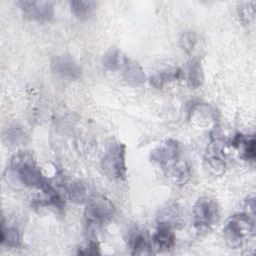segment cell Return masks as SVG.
Instances as JSON below:
<instances>
[{
	"label": "cell",
	"instance_id": "obj_1",
	"mask_svg": "<svg viewBox=\"0 0 256 256\" xmlns=\"http://www.w3.org/2000/svg\"><path fill=\"white\" fill-rule=\"evenodd\" d=\"M7 177L26 187L41 190L49 204L62 209L64 201L59 192L43 175L33 155L29 151H19L10 160L6 169Z\"/></svg>",
	"mask_w": 256,
	"mask_h": 256
},
{
	"label": "cell",
	"instance_id": "obj_2",
	"mask_svg": "<svg viewBox=\"0 0 256 256\" xmlns=\"http://www.w3.org/2000/svg\"><path fill=\"white\" fill-rule=\"evenodd\" d=\"M254 234V220L249 213L230 216L223 226V237L231 248H239Z\"/></svg>",
	"mask_w": 256,
	"mask_h": 256
},
{
	"label": "cell",
	"instance_id": "obj_3",
	"mask_svg": "<svg viewBox=\"0 0 256 256\" xmlns=\"http://www.w3.org/2000/svg\"><path fill=\"white\" fill-rule=\"evenodd\" d=\"M103 173L112 180H123L127 174L126 147L120 141H114L105 150L101 158Z\"/></svg>",
	"mask_w": 256,
	"mask_h": 256
},
{
	"label": "cell",
	"instance_id": "obj_4",
	"mask_svg": "<svg viewBox=\"0 0 256 256\" xmlns=\"http://www.w3.org/2000/svg\"><path fill=\"white\" fill-rule=\"evenodd\" d=\"M150 160L159 165L166 174L183 160L181 144L175 139H166L151 151Z\"/></svg>",
	"mask_w": 256,
	"mask_h": 256
},
{
	"label": "cell",
	"instance_id": "obj_5",
	"mask_svg": "<svg viewBox=\"0 0 256 256\" xmlns=\"http://www.w3.org/2000/svg\"><path fill=\"white\" fill-rule=\"evenodd\" d=\"M115 211L114 204L107 197L96 196L87 201L84 209V218L90 227L102 225L112 219Z\"/></svg>",
	"mask_w": 256,
	"mask_h": 256
},
{
	"label": "cell",
	"instance_id": "obj_6",
	"mask_svg": "<svg viewBox=\"0 0 256 256\" xmlns=\"http://www.w3.org/2000/svg\"><path fill=\"white\" fill-rule=\"evenodd\" d=\"M192 218L195 228L199 230L212 227L219 219V208L216 201L206 196L198 198L193 206Z\"/></svg>",
	"mask_w": 256,
	"mask_h": 256
},
{
	"label": "cell",
	"instance_id": "obj_7",
	"mask_svg": "<svg viewBox=\"0 0 256 256\" xmlns=\"http://www.w3.org/2000/svg\"><path fill=\"white\" fill-rule=\"evenodd\" d=\"M224 147L225 142L221 137L217 136V133L215 136H211L210 142L205 150L204 158L207 166L214 175H222L225 172L227 163Z\"/></svg>",
	"mask_w": 256,
	"mask_h": 256
},
{
	"label": "cell",
	"instance_id": "obj_8",
	"mask_svg": "<svg viewBox=\"0 0 256 256\" xmlns=\"http://www.w3.org/2000/svg\"><path fill=\"white\" fill-rule=\"evenodd\" d=\"M17 5L23 16L32 21L47 22L54 16V4L51 1L22 0L18 1Z\"/></svg>",
	"mask_w": 256,
	"mask_h": 256
},
{
	"label": "cell",
	"instance_id": "obj_9",
	"mask_svg": "<svg viewBox=\"0 0 256 256\" xmlns=\"http://www.w3.org/2000/svg\"><path fill=\"white\" fill-rule=\"evenodd\" d=\"M50 66L52 72L63 79L78 80L81 77V67L71 55L59 54L53 56Z\"/></svg>",
	"mask_w": 256,
	"mask_h": 256
},
{
	"label": "cell",
	"instance_id": "obj_10",
	"mask_svg": "<svg viewBox=\"0 0 256 256\" xmlns=\"http://www.w3.org/2000/svg\"><path fill=\"white\" fill-rule=\"evenodd\" d=\"M127 246L132 255H150L152 245L146 231L139 228L131 229L127 234Z\"/></svg>",
	"mask_w": 256,
	"mask_h": 256
},
{
	"label": "cell",
	"instance_id": "obj_11",
	"mask_svg": "<svg viewBox=\"0 0 256 256\" xmlns=\"http://www.w3.org/2000/svg\"><path fill=\"white\" fill-rule=\"evenodd\" d=\"M63 188L69 199L75 203H84L91 198V187L82 180H63Z\"/></svg>",
	"mask_w": 256,
	"mask_h": 256
},
{
	"label": "cell",
	"instance_id": "obj_12",
	"mask_svg": "<svg viewBox=\"0 0 256 256\" xmlns=\"http://www.w3.org/2000/svg\"><path fill=\"white\" fill-rule=\"evenodd\" d=\"M228 144L240 151V157L246 161H253L256 157V141L254 135H243L237 133Z\"/></svg>",
	"mask_w": 256,
	"mask_h": 256
},
{
	"label": "cell",
	"instance_id": "obj_13",
	"mask_svg": "<svg viewBox=\"0 0 256 256\" xmlns=\"http://www.w3.org/2000/svg\"><path fill=\"white\" fill-rule=\"evenodd\" d=\"M183 211L176 202H171L162 207L157 214V222L171 228H179L183 224Z\"/></svg>",
	"mask_w": 256,
	"mask_h": 256
},
{
	"label": "cell",
	"instance_id": "obj_14",
	"mask_svg": "<svg viewBox=\"0 0 256 256\" xmlns=\"http://www.w3.org/2000/svg\"><path fill=\"white\" fill-rule=\"evenodd\" d=\"M121 68L123 70V78L128 84L132 86H140L145 82L146 78L143 68L137 61L127 56H123Z\"/></svg>",
	"mask_w": 256,
	"mask_h": 256
},
{
	"label": "cell",
	"instance_id": "obj_15",
	"mask_svg": "<svg viewBox=\"0 0 256 256\" xmlns=\"http://www.w3.org/2000/svg\"><path fill=\"white\" fill-rule=\"evenodd\" d=\"M152 241L160 250L172 249L176 243V236L173 232V228L168 225L158 223L157 229L152 236Z\"/></svg>",
	"mask_w": 256,
	"mask_h": 256
},
{
	"label": "cell",
	"instance_id": "obj_16",
	"mask_svg": "<svg viewBox=\"0 0 256 256\" xmlns=\"http://www.w3.org/2000/svg\"><path fill=\"white\" fill-rule=\"evenodd\" d=\"M181 74H182V70L179 67H168L154 73L150 77L149 82L151 86H153L154 88L160 89L163 86H165L167 83H170L179 79L181 77Z\"/></svg>",
	"mask_w": 256,
	"mask_h": 256
},
{
	"label": "cell",
	"instance_id": "obj_17",
	"mask_svg": "<svg viewBox=\"0 0 256 256\" xmlns=\"http://www.w3.org/2000/svg\"><path fill=\"white\" fill-rule=\"evenodd\" d=\"M204 80L203 68L200 59H192L187 68V84L191 89L199 88Z\"/></svg>",
	"mask_w": 256,
	"mask_h": 256
},
{
	"label": "cell",
	"instance_id": "obj_18",
	"mask_svg": "<svg viewBox=\"0 0 256 256\" xmlns=\"http://www.w3.org/2000/svg\"><path fill=\"white\" fill-rule=\"evenodd\" d=\"M1 244L11 248L21 246V236L18 229L14 226L6 225L4 218L1 221Z\"/></svg>",
	"mask_w": 256,
	"mask_h": 256
},
{
	"label": "cell",
	"instance_id": "obj_19",
	"mask_svg": "<svg viewBox=\"0 0 256 256\" xmlns=\"http://www.w3.org/2000/svg\"><path fill=\"white\" fill-rule=\"evenodd\" d=\"M97 3L95 1H83V0H73L70 2V8L72 13L78 19H87L94 9Z\"/></svg>",
	"mask_w": 256,
	"mask_h": 256
},
{
	"label": "cell",
	"instance_id": "obj_20",
	"mask_svg": "<svg viewBox=\"0 0 256 256\" xmlns=\"http://www.w3.org/2000/svg\"><path fill=\"white\" fill-rule=\"evenodd\" d=\"M122 61L123 56H121V52L116 48H111L104 54L102 64L106 70L116 71L121 68Z\"/></svg>",
	"mask_w": 256,
	"mask_h": 256
},
{
	"label": "cell",
	"instance_id": "obj_21",
	"mask_svg": "<svg viewBox=\"0 0 256 256\" xmlns=\"http://www.w3.org/2000/svg\"><path fill=\"white\" fill-rule=\"evenodd\" d=\"M255 5H256V2H254V1L240 3V6L238 8V13H239L240 20L243 24L249 25L254 22Z\"/></svg>",
	"mask_w": 256,
	"mask_h": 256
},
{
	"label": "cell",
	"instance_id": "obj_22",
	"mask_svg": "<svg viewBox=\"0 0 256 256\" xmlns=\"http://www.w3.org/2000/svg\"><path fill=\"white\" fill-rule=\"evenodd\" d=\"M25 133L21 129V127H18L16 125L11 126L7 129L5 138L7 143H10L11 145H19L25 141Z\"/></svg>",
	"mask_w": 256,
	"mask_h": 256
},
{
	"label": "cell",
	"instance_id": "obj_23",
	"mask_svg": "<svg viewBox=\"0 0 256 256\" xmlns=\"http://www.w3.org/2000/svg\"><path fill=\"white\" fill-rule=\"evenodd\" d=\"M196 43H197V37L194 32L186 31L181 34L180 46L186 53L190 54L194 50Z\"/></svg>",
	"mask_w": 256,
	"mask_h": 256
},
{
	"label": "cell",
	"instance_id": "obj_24",
	"mask_svg": "<svg viewBox=\"0 0 256 256\" xmlns=\"http://www.w3.org/2000/svg\"><path fill=\"white\" fill-rule=\"evenodd\" d=\"M78 254H81V255H96V254H100L99 243H98L97 239L95 238V236L90 237V240L88 241L86 247L82 248L81 250L79 249Z\"/></svg>",
	"mask_w": 256,
	"mask_h": 256
},
{
	"label": "cell",
	"instance_id": "obj_25",
	"mask_svg": "<svg viewBox=\"0 0 256 256\" xmlns=\"http://www.w3.org/2000/svg\"><path fill=\"white\" fill-rule=\"evenodd\" d=\"M246 206L249 208V210L253 213L254 212V207H255V201H254V197H248L246 200Z\"/></svg>",
	"mask_w": 256,
	"mask_h": 256
}]
</instances>
